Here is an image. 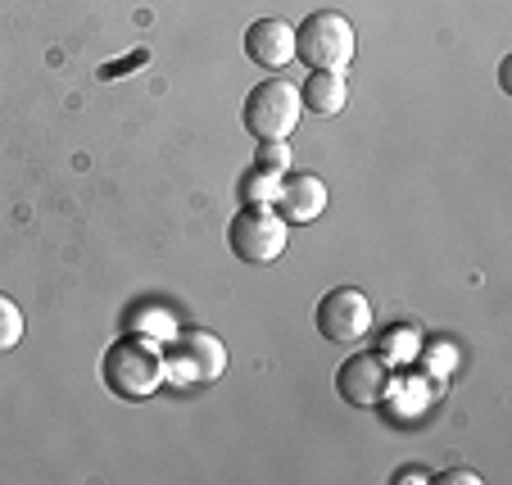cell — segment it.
<instances>
[{
    "mask_svg": "<svg viewBox=\"0 0 512 485\" xmlns=\"http://www.w3.org/2000/svg\"><path fill=\"white\" fill-rule=\"evenodd\" d=\"M100 372H105V386L114 390L118 399H132L136 404V399H150L159 386H164L168 363H164V354H159L150 340L127 336V340H118V345H109L105 350Z\"/></svg>",
    "mask_w": 512,
    "mask_h": 485,
    "instance_id": "1",
    "label": "cell"
},
{
    "mask_svg": "<svg viewBox=\"0 0 512 485\" xmlns=\"http://www.w3.org/2000/svg\"><path fill=\"white\" fill-rule=\"evenodd\" d=\"M354 50H358L354 23L336 10H313L295 28V55L309 68H318V73H345L354 64Z\"/></svg>",
    "mask_w": 512,
    "mask_h": 485,
    "instance_id": "2",
    "label": "cell"
},
{
    "mask_svg": "<svg viewBox=\"0 0 512 485\" xmlns=\"http://www.w3.org/2000/svg\"><path fill=\"white\" fill-rule=\"evenodd\" d=\"M300 91L290 87L286 78H263L259 87L245 96L241 123L254 141H286L300 127Z\"/></svg>",
    "mask_w": 512,
    "mask_h": 485,
    "instance_id": "3",
    "label": "cell"
},
{
    "mask_svg": "<svg viewBox=\"0 0 512 485\" xmlns=\"http://www.w3.org/2000/svg\"><path fill=\"white\" fill-rule=\"evenodd\" d=\"M286 236H290V223H281L277 209L268 204H245L241 214L232 218L227 227V245L241 263H272L286 254Z\"/></svg>",
    "mask_w": 512,
    "mask_h": 485,
    "instance_id": "4",
    "label": "cell"
},
{
    "mask_svg": "<svg viewBox=\"0 0 512 485\" xmlns=\"http://www.w3.org/2000/svg\"><path fill=\"white\" fill-rule=\"evenodd\" d=\"M313 322H318L322 340H331V345H354V340H363L372 331V304L358 286H336V291H327L318 300Z\"/></svg>",
    "mask_w": 512,
    "mask_h": 485,
    "instance_id": "5",
    "label": "cell"
},
{
    "mask_svg": "<svg viewBox=\"0 0 512 485\" xmlns=\"http://www.w3.org/2000/svg\"><path fill=\"white\" fill-rule=\"evenodd\" d=\"M336 390L349 408H377L390 390V372L381 354H349L336 372Z\"/></svg>",
    "mask_w": 512,
    "mask_h": 485,
    "instance_id": "6",
    "label": "cell"
},
{
    "mask_svg": "<svg viewBox=\"0 0 512 485\" xmlns=\"http://www.w3.org/2000/svg\"><path fill=\"white\" fill-rule=\"evenodd\" d=\"M327 200H331L327 182H322L318 173H290L286 182L277 186V195H272L281 223H313V218H322Z\"/></svg>",
    "mask_w": 512,
    "mask_h": 485,
    "instance_id": "7",
    "label": "cell"
},
{
    "mask_svg": "<svg viewBox=\"0 0 512 485\" xmlns=\"http://www.w3.org/2000/svg\"><path fill=\"white\" fill-rule=\"evenodd\" d=\"M245 55H250V64L277 73V68H286L290 59H295V28L281 19L250 23V28H245Z\"/></svg>",
    "mask_w": 512,
    "mask_h": 485,
    "instance_id": "8",
    "label": "cell"
},
{
    "mask_svg": "<svg viewBox=\"0 0 512 485\" xmlns=\"http://www.w3.org/2000/svg\"><path fill=\"white\" fill-rule=\"evenodd\" d=\"M177 350L186 354L195 381H218L227 372V345L213 336V331H204V327L182 331V336H177Z\"/></svg>",
    "mask_w": 512,
    "mask_h": 485,
    "instance_id": "9",
    "label": "cell"
},
{
    "mask_svg": "<svg viewBox=\"0 0 512 485\" xmlns=\"http://www.w3.org/2000/svg\"><path fill=\"white\" fill-rule=\"evenodd\" d=\"M345 100H349L345 73H318V68H313L309 78H304V87H300V109H309V114H318V118L340 114Z\"/></svg>",
    "mask_w": 512,
    "mask_h": 485,
    "instance_id": "10",
    "label": "cell"
},
{
    "mask_svg": "<svg viewBox=\"0 0 512 485\" xmlns=\"http://www.w3.org/2000/svg\"><path fill=\"white\" fill-rule=\"evenodd\" d=\"M19 340H23V309L5 291H0V354L14 350Z\"/></svg>",
    "mask_w": 512,
    "mask_h": 485,
    "instance_id": "11",
    "label": "cell"
},
{
    "mask_svg": "<svg viewBox=\"0 0 512 485\" xmlns=\"http://www.w3.org/2000/svg\"><path fill=\"white\" fill-rule=\"evenodd\" d=\"M268 182H277V173H263V168H250V173H245V182H241L245 204H263V200H272V195H277V186H268Z\"/></svg>",
    "mask_w": 512,
    "mask_h": 485,
    "instance_id": "12",
    "label": "cell"
},
{
    "mask_svg": "<svg viewBox=\"0 0 512 485\" xmlns=\"http://www.w3.org/2000/svg\"><path fill=\"white\" fill-rule=\"evenodd\" d=\"M254 168H263V173H281V168H286V146H281V141H263Z\"/></svg>",
    "mask_w": 512,
    "mask_h": 485,
    "instance_id": "13",
    "label": "cell"
},
{
    "mask_svg": "<svg viewBox=\"0 0 512 485\" xmlns=\"http://www.w3.org/2000/svg\"><path fill=\"white\" fill-rule=\"evenodd\" d=\"M440 481H454V485H476V472H467V467H454V472H440Z\"/></svg>",
    "mask_w": 512,
    "mask_h": 485,
    "instance_id": "14",
    "label": "cell"
},
{
    "mask_svg": "<svg viewBox=\"0 0 512 485\" xmlns=\"http://www.w3.org/2000/svg\"><path fill=\"white\" fill-rule=\"evenodd\" d=\"M404 481H431V476H426V467H399L395 485H404Z\"/></svg>",
    "mask_w": 512,
    "mask_h": 485,
    "instance_id": "15",
    "label": "cell"
}]
</instances>
